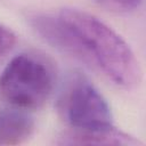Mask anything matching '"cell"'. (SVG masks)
I'll list each match as a JSON object with an SVG mask.
<instances>
[{
    "label": "cell",
    "instance_id": "1",
    "mask_svg": "<svg viewBox=\"0 0 146 146\" xmlns=\"http://www.w3.org/2000/svg\"><path fill=\"white\" fill-rule=\"evenodd\" d=\"M57 15L74 34L84 63L98 67L115 84L133 88L141 71L129 44L96 16L76 8H63Z\"/></svg>",
    "mask_w": 146,
    "mask_h": 146
},
{
    "label": "cell",
    "instance_id": "2",
    "mask_svg": "<svg viewBox=\"0 0 146 146\" xmlns=\"http://www.w3.org/2000/svg\"><path fill=\"white\" fill-rule=\"evenodd\" d=\"M55 83L54 70L32 54L15 56L0 75V96L14 107L38 108L49 98Z\"/></svg>",
    "mask_w": 146,
    "mask_h": 146
},
{
    "label": "cell",
    "instance_id": "3",
    "mask_svg": "<svg viewBox=\"0 0 146 146\" xmlns=\"http://www.w3.org/2000/svg\"><path fill=\"white\" fill-rule=\"evenodd\" d=\"M57 108L71 130H98L113 125L111 107L81 73L71 74L59 94Z\"/></svg>",
    "mask_w": 146,
    "mask_h": 146
},
{
    "label": "cell",
    "instance_id": "4",
    "mask_svg": "<svg viewBox=\"0 0 146 146\" xmlns=\"http://www.w3.org/2000/svg\"><path fill=\"white\" fill-rule=\"evenodd\" d=\"M34 131V120L27 110L14 107L0 110V145H18Z\"/></svg>",
    "mask_w": 146,
    "mask_h": 146
},
{
    "label": "cell",
    "instance_id": "5",
    "mask_svg": "<svg viewBox=\"0 0 146 146\" xmlns=\"http://www.w3.org/2000/svg\"><path fill=\"white\" fill-rule=\"evenodd\" d=\"M59 144L65 145H138L140 141L113 125L98 130H70Z\"/></svg>",
    "mask_w": 146,
    "mask_h": 146
},
{
    "label": "cell",
    "instance_id": "6",
    "mask_svg": "<svg viewBox=\"0 0 146 146\" xmlns=\"http://www.w3.org/2000/svg\"><path fill=\"white\" fill-rule=\"evenodd\" d=\"M104 8L116 13H129L138 9L144 0H95Z\"/></svg>",
    "mask_w": 146,
    "mask_h": 146
},
{
    "label": "cell",
    "instance_id": "7",
    "mask_svg": "<svg viewBox=\"0 0 146 146\" xmlns=\"http://www.w3.org/2000/svg\"><path fill=\"white\" fill-rule=\"evenodd\" d=\"M17 41L16 34L7 26L0 24V56L11 51Z\"/></svg>",
    "mask_w": 146,
    "mask_h": 146
}]
</instances>
